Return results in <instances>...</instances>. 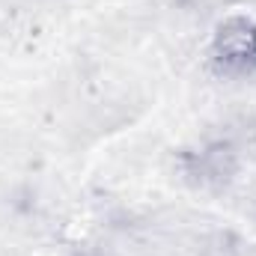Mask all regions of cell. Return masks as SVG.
Returning a JSON list of instances; mask_svg holds the SVG:
<instances>
[{
	"label": "cell",
	"mask_w": 256,
	"mask_h": 256,
	"mask_svg": "<svg viewBox=\"0 0 256 256\" xmlns=\"http://www.w3.org/2000/svg\"><path fill=\"white\" fill-rule=\"evenodd\" d=\"M208 63L224 78L256 74V18L232 12L218 21L208 42Z\"/></svg>",
	"instance_id": "6da1fadb"
},
{
	"label": "cell",
	"mask_w": 256,
	"mask_h": 256,
	"mask_svg": "<svg viewBox=\"0 0 256 256\" xmlns=\"http://www.w3.org/2000/svg\"><path fill=\"white\" fill-rule=\"evenodd\" d=\"M230 158V149L224 143L218 146H206L200 155H196V170H191L194 176H200L202 182L206 179H224L226 173H232V164H226Z\"/></svg>",
	"instance_id": "7a4b0ae2"
}]
</instances>
